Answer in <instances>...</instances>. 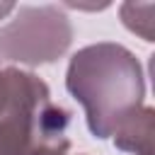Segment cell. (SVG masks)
Segmentation results:
<instances>
[{"mask_svg":"<svg viewBox=\"0 0 155 155\" xmlns=\"http://www.w3.org/2000/svg\"><path fill=\"white\" fill-rule=\"evenodd\" d=\"M65 90L80 104L87 131L109 140L145 104V70L138 56L116 41L78 48L65 68Z\"/></svg>","mask_w":155,"mask_h":155,"instance_id":"obj_1","label":"cell"},{"mask_svg":"<svg viewBox=\"0 0 155 155\" xmlns=\"http://www.w3.org/2000/svg\"><path fill=\"white\" fill-rule=\"evenodd\" d=\"M73 111L34 70L0 65V155H68Z\"/></svg>","mask_w":155,"mask_h":155,"instance_id":"obj_2","label":"cell"},{"mask_svg":"<svg viewBox=\"0 0 155 155\" xmlns=\"http://www.w3.org/2000/svg\"><path fill=\"white\" fill-rule=\"evenodd\" d=\"M73 19L56 2L17 5L0 24V61L15 68L56 63L73 46Z\"/></svg>","mask_w":155,"mask_h":155,"instance_id":"obj_3","label":"cell"},{"mask_svg":"<svg viewBox=\"0 0 155 155\" xmlns=\"http://www.w3.org/2000/svg\"><path fill=\"white\" fill-rule=\"evenodd\" d=\"M153 107L143 104L111 136L114 145L128 155H153Z\"/></svg>","mask_w":155,"mask_h":155,"instance_id":"obj_4","label":"cell"},{"mask_svg":"<svg viewBox=\"0 0 155 155\" xmlns=\"http://www.w3.org/2000/svg\"><path fill=\"white\" fill-rule=\"evenodd\" d=\"M119 19L131 34H136L145 44L155 41V2H136V0L121 2Z\"/></svg>","mask_w":155,"mask_h":155,"instance_id":"obj_5","label":"cell"},{"mask_svg":"<svg viewBox=\"0 0 155 155\" xmlns=\"http://www.w3.org/2000/svg\"><path fill=\"white\" fill-rule=\"evenodd\" d=\"M65 12H102L107 7H111V2H58Z\"/></svg>","mask_w":155,"mask_h":155,"instance_id":"obj_6","label":"cell"},{"mask_svg":"<svg viewBox=\"0 0 155 155\" xmlns=\"http://www.w3.org/2000/svg\"><path fill=\"white\" fill-rule=\"evenodd\" d=\"M15 2H0V19H7L12 12H15Z\"/></svg>","mask_w":155,"mask_h":155,"instance_id":"obj_7","label":"cell"},{"mask_svg":"<svg viewBox=\"0 0 155 155\" xmlns=\"http://www.w3.org/2000/svg\"><path fill=\"white\" fill-rule=\"evenodd\" d=\"M68 155H70V153H68ZM78 155H82V153H78Z\"/></svg>","mask_w":155,"mask_h":155,"instance_id":"obj_8","label":"cell"}]
</instances>
